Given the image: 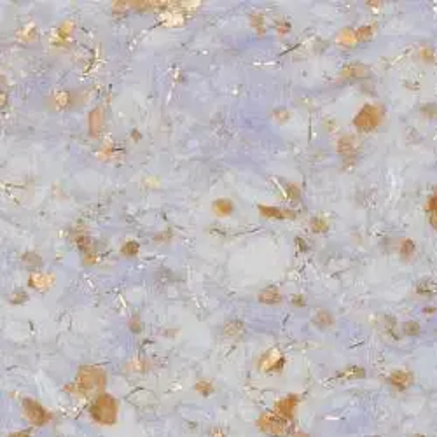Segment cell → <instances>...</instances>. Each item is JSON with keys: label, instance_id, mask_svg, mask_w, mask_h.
I'll return each mask as SVG.
<instances>
[{"label": "cell", "instance_id": "obj_1", "mask_svg": "<svg viewBox=\"0 0 437 437\" xmlns=\"http://www.w3.org/2000/svg\"><path fill=\"white\" fill-rule=\"evenodd\" d=\"M89 413L98 423L112 425L117 418V402L110 395H100L89 408Z\"/></svg>", "mask_w": 437, "mask_h": 437}, {"label": "cell", "instance_id": "obj_2", "mask_svg": "<svg viewBox=\"0 0 437 437\" xmlns=\"http://www.w3.org/2000/svg\"><path fill=\"white\" fill-rule=\"evenodd\" d=\"M259 425H261V430L267 432V434H273V435H285L287 432H289V422L280 418V416H277L275 413L262 416Z\"/></svg>", "mask_w": 437, "mask_h": 437}, {"label": "cell", "instance_id": "obj_3", "mask_svg": "<svg viewBox=\"0 0 437 437\" xmlns=\"http://www.w3.org/2000/svg\"><path fill=\"white\" fill-rule=\"evenodd\" d=\"M23 408H25L26 416H28V420L33 425H44L46 422H49V418H51L49 413H47L39 402H35V400L25 399L23 400Z\"/></svg>", "mask_w": 437, "mask_h": 437}, {"label": "cell", "instance_id": "obj_4", "mask_svg": "<svg viewBox=\"0 0 437 437\" xmlns=\"http://www.w3.org/2000/svg\"><path fill=\"white\" fill-rule=\"evenodd\" d=\"M105 381V376L102 375L96 369H82L81 375H79V387L84 388V390H94V388H100Z\"/></svg>", "mask_w": 437, "mask_h": 437}, {"label": "cell", "instance_id": "obj_5", "mask_svg": "<svg viewBox=\"0 0 437 437\" xmlns=\"http://www.w3.org/2000/svg\"><path fill=\"white\" fill-rule=\"evenodd\" d=\"M294 409H296V399L294 397H289V399H283L277 404V409H275V415L280 416L283 420H289L292 416Z\"/></svg>", "mask_w": 437, "mask_h": 437}, {"label": "cell", "instance_id": "obj_6", "mask_svg": "<svg viewBox=\"0 0 437 437\" xmlns=\"http://www.w3.org/2000/svg\"><path fill=\"white\" fill-rule=\"evenodd\" d=\"M364 121H365V123H367V126H365V129L375 128V124L378 123V116L375 114V109H373V107H365L364 110H362V112L359 114V117H357L355 124L360 128V126L364 124Z\"/></svg>", "mask_w": 437, "mask_h": 437}, {"label": "cell", "instance_id": "obj_7", "mask_svg": "<svg viewBox=\"0 0 437 437\" xmlns=\"http://www.w3.org/2000/svg\"><path fill=\"white\" fill-rule=\"evenodd\" d=\"M215 210L222 212V214H229V212H233V203L220 199V201H215Z\"/></svg>", "mask_w": 437, "mask_h": 437}, {"label": "cell", "instance_id": "obj_8", "mask_svg": "<svg viewBox=\"0 0 437 437\" xmlns=\"http://www.w3.org/2000/svg\"><path fill=\"white\" fill-rule=\"evenodd\" d=\"M428 208H430L432 212V224L437 227V196H434V198L430 199V205H428Z\"/></svg>", "mask_w": 437, "mask_h": 437}, {"label": "cell", "instance_id": "obj_9", "mask_svg": "<svg viewBox=\"0 0 437 437\" xmlns=\"http://www.w3.org/2000/svg\"><path fill=\"white\" fill-rule=\"evenodd\" d=\"M400 252H402L404 257H409V255L415 252V243H413V242H404V245H402V249H400Z\"/></svg>", "mask_w": 437, "mask_h": 437}, {"label": "cell", "instance_id": "obj_10", "mask_svg": "<svg viewBox=\"0 0 437 437\" xmlns=\"http://www.w3.org/2000/svg\"><path fill=\"white\" fill-rule=\"evenodd\" d=\"M9 437H28L26 432H16V434H11Z\"/></svg>", "mask_w": 437, "mask_h": 437}]
</instances>
